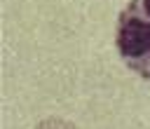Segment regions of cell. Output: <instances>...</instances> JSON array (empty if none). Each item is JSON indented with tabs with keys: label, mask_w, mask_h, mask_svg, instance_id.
<instances>
[{
	"label": "cell",
	"mask_w": 150,
	"mask_h": 129,
	"mask_svg": "<svg viewBox=\"0 0 150 129\" xmlns=\"http://www.w3.org/2000/svg\"><path fill=\"white\" fill-rule=\"evenodd\" d=\"M115 45L129 70L150 80V0H129L120 12Z\"/></svg>",
	"instance_id": "obj_1"
},
{
	"label": "cell",
	"mask_w": 150,
	"mask_h": 129,
	"mask_svg": "<svg viewBox=\"0 0 150 129\" xmlns=\"http://www.w3.org/2000/svg\"><path fill=\"white\" fill-rule=\"evenodd\" d=\"M35 129H77V127L73 122H68V120H61V117H47Z\"/></svg>",
	"instance_id": "obj_2"
}]
</instances>
